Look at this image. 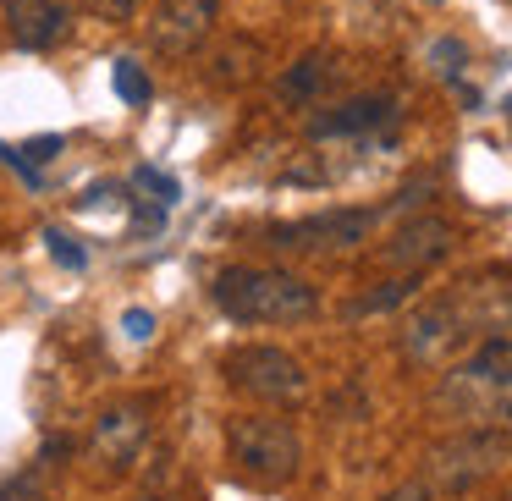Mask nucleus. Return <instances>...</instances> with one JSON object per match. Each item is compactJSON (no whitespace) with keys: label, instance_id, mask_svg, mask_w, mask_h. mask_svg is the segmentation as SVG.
Listing matches in <instances>:
<instances>
[{"label":"nucleus","instance_id":"6","mask_svg":"<svg viewBox=\"0 0 512 501\" xmlns=\"http://www.w3.org/2000/svg\"><path fill=\"white\" fill-rule=\"evenodd\" d=\"M380 210H320L303 221H281L265 232V243L276 254H298V259H325V254H347L375 232Z\"/></svg>","mask_w":512,"mask_h":501},{"label":"nucleus","instance_id":"9","mask_svg":"<svg viewBox=\"0 0 512 501\" xmlns=\"http://www.w3.org/2000/svg\"><path fill=\"white\" fill-rule=\"evenodd\" d=\"M215 23H221V0H160L149 17V50L182 61L215 34Z\"/></svg>","mask_w":512,"mask_h":501},{"label":"nucleus","instance_id":"1","mask_svg":"<svg viewBox=\"0 0 512 501\" xmlns=\"http://www.w3.org/2000/svg\"><path fill=\"white\" fill-rule=\"evenodd\" d=\"M435 408L463 424L512 430V342H474L435 386Z\"/></svg>","mask_w":512,"mask_h":501},{"label":"nucleus","instance_id":"4","mask_svg":"<svg viewBox=\"0 0 512 501\" xmlns=\"http://www.w3.org/2000/svg\"><path fill=\"white\" fill-rule=\"evenodd\" d=\"M226 452H232L237 474H243L248 485H265V490L287 485V479L298 474V463H303L298 430H292L287 419H270V413H243V419H232Z\"/></svg>","mask_w":512,"mask_h":501},{"label":"nucleus","instance_id":"19","mask_svg":"<svg viewBox=\"0 0 512 501\" xmlns=\"http://www.w3.org/2000/svg\"><path fill=\"white\" fill-rule=\"evenodd\" d=\"M380 501H435V490L424 485V479H408V485H397V490H386Z\"/></svg>","mask_w":512,"mask_h":501},{"label":"nucleus","instance_id":"8","mask_svg":"<svg viewBox=\"0 0 512 501\" xmlns=\"http://www.w3.org/2000/svg\"><path fill=\"white\" fill-rule=\"evenodd\" d=\"M144 441H149V402L127 397V402L100 408V419L89 430V457L100 463V474H127L138 463V452H144Z\"/></svg>","mask_w":512,"mask_h":501},{"label":"nucleus","instance_id":"11","mask_svg":"<svg viewBox=\"0 0 512 501\" xmlns=\"http://www.w3.org/2000/svg\"><path fill=\"white\" fill-rule=\"evenodd\" d=\"M452 243H457L452 221H441V215H419V221L397 226L391 243H380L375 259L386 270H397V276H424L430 265H441V259L452 254Z\"/></svg>","mask_w":512,"mask_h":501},{"label":"nucleus","instance_id":"16","mask_svg":"<svg viewBox=\"0 0 512 501\" xmlns=\"http://www.w3.org/2000/svg\"><path fill=\"white\" fill-rule=\"evenodd\" d=\"M0 501H45V474H39V463L23 468V474H12V479H0Z\"/></svg>","mask_w":512,"mask_h":501},{"label":"nucleus","instance_id":"13","mask_svg":"<svg viewBox=\"0 0 512 501\" xmlns=\"http://www.w3.org/2000/svg\"><path fill=\"white\" fill-rule=\"evenodd\" d=\"M0 23L17 50H56L72 34V6L67 0H0Z\"/></svg>","mask_w":512,"mask_h":501},{"label":"nucleus","instance_id":"3","mask_svg":"<svg viewBox=\"0 0 512 501\" xmlns=\"http://www.w3.org/2000/svg\"><path fill=\"white\" fill-rule=\"evenodd\" d=\"M507 457H512L507 430L463 424L457 435H446V441H435L430 452H424L419 479L435 490V496H463V490H474V485H485V479H496L501 468H507Z\"/></svg>","mask_w":512,"mask_h":501},{"label":"nucleus","instance_id":"18","mask_svg":"<svg viewBox=\"0 0 512 501\" xmlns=\"http://www.w3.org/2000/svg\"><path fill=\"white\" fill-rule=\"evenodd\" d=\"M89 12L105 17V23H133L144 12V0H89Z\"/></svg>","mask_w":512,"mask_h":501},{"label":"nucleus","instance_id":"12","mask_svg":"<svg viewBox=\"0 0 512 501\" xmlns=\"http://www.w3.org/2000/svg\"><path fill=\"white\" fill-rule=\"evenodd\" d=\"M391 122H397V94H353V100L320 105V111L303 122V133L331 144V138H369Z\"/></svg>","mask_w":512,"mask_h":501},{"label":"nucleus","instance_id":"21","mask_svg":"<svg viewBox=\"0 0 512 501\" xmlns=\"http://www.w3.org/2000/svg\"><path fill=\"white\" fill-rule=\"evenodd\" d=\"M144 501H166V496H144Z\"/></svg>","mask_w":512,"mask_h":501},{"label":"nucleus","instance_id":"15","mask_svg":"<svg viewBox=\"0 0 512 501\" xmlns=\"http://www.w3.org/2000/svg\"><path fill=\"white\" fill-rule=\"evenodd\" d=\"M259 56H265V50H259L254 39H226L221 56H215V67H210V83H221V89L248 83V78H254V67H259Z\"/></svg>","mask_w":512,"mask_h":501},{"label":"nucleus","instance_id":"10","mask_svg":"<svg viewBox=\"0 0 512 501\" xmlns=\"http://www.w3.org/2000/svg\"><path fill=\"white\" fill-rule=\"evenodd\" d=\"M452 298L474 342H512V276H468Z\"/></svg>","mask_w":512,"mask_h":501},{"label":"nucleus","instance_id":"5","mask_svg":"<svg viewBox=\"0 0 512 501\" xmlns=\"http://www.w3.org/2000/svg\"><path fill=\"white\" fill-rule=\"evenodd\" d=\"M226 380H232L243 397L270 402V408H287V402L309 397V369L287 353V347L270 342H248L237 353H226Z\"/></svg>","mask_w":512,"mask_h":501},{"label":"nucleus","instance_id":"2","mask_svg":"<svg viewBox=\"0 0 512 501\" xmlns=\"http://www.w3.org/2000/svg\"><path fill=\"white\" fill-rule=\"evenodd\" d=\"M210 298L237 325H303L320 314V292L309 281L270 265H226L210 281Z\"/></svg>","mask_w":512,"mask_h":501},{"label":"nucleus","instance_id":"20","mask_svg":"<svg viewBox=\"0 0 512 501\" xmlns=\"http://www.w3.org/2000/svg\"><path fill=\"white\" fill-rule=\"evenodd\" d=\"M116 67H122V72H116V89H122V94H133V100H144V94H149V83L133 72V61H116Z\"/></svg>","mask_w":512,"mask_h":501},{"label":"nucleus","instance_id":"7","mask_svg":"<svg viewBox=\"0 0 512 501\" xmlns=\"http://www.w3.org/2000/svg\"><path fill=\"white\" fill-rule=\"evenodd\" d=\"M468 347H474V336H468L463 309H457L452 292L419 303V309L402 320V353H408L413 364H424V369H446L452 358H463Z\"/></svg>","mask_w":512,"mask_h":501},{"label":"nucleus","instance_id":"14","mask_svg":"<svg viewBox=\"0 0 512 501\" xmlns=\"http://www.w3.org/2000/svg\"><path fill=\"white\" fill-rule=\"evenodd\" d=\"M336 78H342V67H336L331 50H309V56H298L287 72H281L276 94H281L287 105H320V94L331 89Z\"/></svg>","mask_w":512,"mask_h":501},{"label":"nucleus","instance_id":"17","mask_svg":"<svg viewBox=\"0 0 512 501\" xmlns=\"http://www.w3.org/2000/svg\"><path fill=\"white\" fill-rule=\"evenodd\" d=\"M430 67L441 72V78H457V72L468 67V45H463V39H435V45H430Z\"/></svg>","mask_w":512,"mask_h":501}]
</instances>
